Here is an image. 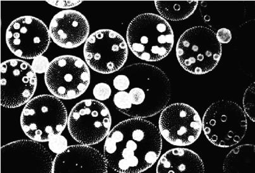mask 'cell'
Wrapping results in <instances>:
<instances>
[{"label": "cell", "mask_w": 255, "mask_h": 173, "mask_svg": "<svg viewBox=\"0 0 255 173\" xmlns=\"http://www.w3.org/2000/svg\"><path fill=\"white\" fill-rule=\"evenodd\" d=\"M113 85L119 91L114 97L115 106L132 118L156 115L171 99L169 78L160 68L151 65L134 64L122 68Z\"/></svg>", "instance_id": "cell-1"}, {"label": "cell", "mask_w": 255, "mask_h": 173, "mask_svg": "<svg viewBox=\"0 0 255 173\" xmlns=\"http://www.w3.org/2000/svg\"><path fill=\"white\" fill-rule=\"evenodd\" d=\"M160 130L143 118L122 121L110 131L104 156L109 167L120 173H140L158 161L162 149Z\"/></svg>", "instance_id": "cell-2"}, {"label": "cell", "mask_w": 255, "mask_h": 173, "mask_svg": "<svg viewBox=\"0 0 255 173\" xmlns=\"http://www.w3.org/2000/svg\"><path fill=\"white\" fill-rule=\"evenodd\" d=\"M127 41L135 57L146 62H158L167 57L174 44L169 23L154 13H142L131 21Z\"/></svg>", "instance_id": "cell-3"}, {"label": "cell", "mask_w": 255, "mask_h": 173, "mask_svg": "<svg viewBox=\"0 0 255 173\" xmlns=\"http://www.w3.org/2000/svg\"><path fill=\"white\" fill-rule=\"evenodd\" d=\"M176 55L181 66L189 73L205 74L218 65L222 56V44L216 33L210 28L193 27L180 37Z\"/></svg>", "instance_id": "cell-4"}, {"label": "cell", "mask_w": 255, "mask_h": 173, "mask_svg": "<svg viewBox=\"0 0 255 173\" xmlns=\"http://www.w3.org/2000/svg\"><path fill=\"white\" fill-rule=\"evenodd\" d=\"M67 109L58 97L40 95L30 99L22 110L21 127L30 139L48 142L61 135L67 124Z\"/></svg>", "instance_id": "cell-5"}, {"label": "cell", "mask_w": 255, "mask_h": 173, "mask_svg": "<svg viewBox=\"0 0 255 173\" xmlns=\"http://www.w3.org/2000/svg\"><path fill=\"white\" fill-rule=\"evenodd\" d=\"M202 128L212 144L230 147L242 141L247 130V115L237 103L220 100L212 103L203 116Z\"/></svg>", "instance_id": "cell-6"}, {"label": "cell", "mask_w": 255, "mask_h": 173, "mask_svg": "<svg viewBox=\"0 0 255 173\" xmlns=\"http://www.w3.org/2000/svg\"><path fill=\"white\" fill-rule=\"evenodd\" d=\"M44 81L54 96L65 100L76 99L88 89L90 71L88 65L80 58L60 56L50 63Z\"/></svg>", "instance_id": "cell-7"}, {"label": "cell", "mask_w": 255, "mask_h": 173, "mask_svg": "<svg viewBox=\"0 0 255 173\" xmlns=\"http://www.w3.org/2000/svg\"><path fill=\"white\" fill-rule=\"evenodd\" d=\"M68 129L79 143L92 146L109 135L112 118L109 109L97 100H82L72 109L67 121Z\"/></svg>", "instance_id": "cell-8"}, {"label": "cell", "mask_w": 255, "mask_h": 173, "mask_svg": "<svg viewBox=\"0 0 255 173\" xmlns=\"http://www.w3.org/2000/svg\"><path fill=\"white\" fill-rule=\"evenodd\" d=\"M86 64L98 73L119 71L128 57V44L118 32L109 29L96 31L88 37L84 47Z\"/></svg>", "instance_id": "cell-9"}, {"label": "cell", "mask_w": 255, "mask_h": 173, "mask_svg": "<svg viewBox=\"0 0 255 173\" xmlns=\"http://www.w3.org/2000/svg\"><path fill=\"white\" fill-rule=\"evenodd\" d=\"M52 156L33 140H20L1 148V173H52Z\"/></svg>", "instance_id": "cell-10"}, {"label": "cell", "mask_w": 255, "mask_h": 173, "mask_svg": "<svg viewBox=\"0 0 255 173\" xmlns=\"http://www.w3.org/2000/svg\"><path fill=\"white\" fill-rule=\"evenodd\" d=\"M49 29L41 20L24 16L14 20L6 32V43L15 56L34 59L42 56L50 46Z\"/></svg>", "instance_id": "cell-11"}, {"label": "cell", "mask_w": 255, "mask_h": 173, "mask_svg": "<svg viewBox=\"0 0 255 173\" xmlns=\"http://www.w3.org/2000/svg\"><path fill=\"white\" fill-rule=\"evenodd\" d=\"M36 74L31 65L22 60L11 59L1 65V105L15 108L27 103L37 86Z\"/></svg>", "instance_id": "cell-12"}, {"label": "cell", "mask_w": 255, "mask_h": 173, "mask_svg": "<svg viewBox=\"0 0 255 173\" xmlns=\"http://www.w3.org/2000/svg\"><path fill=\"white\" fill-rule=\"evenodd\" d=\"M158 129L161 137L168 143L187 146L200 137L202 121L193 107L178 102L170 104L161 111Z\"/></svg>", "instance_id": "cell-13"}, {"label": "cell", "mask_w": 255, "mask_h": 173, "mask_svg": "<svg viewBox=\"0 0 255 173\" xmlns=\"http://www.w3.org/2000/svg\"><path fill=\"white\" fill-rule=\"evenodd\" d=\"M106 160L100 151L86 145L68 147L54 159L52 173H107Z\"/></svg>", "instance_id": "cell-14"}, {"label": "cell", "mask_w": 255, "mask_h": 173, "mask_svg": "<svg viewBox=\"0 0 255 173\" xmlns=\"http://www.w3.org/2000/svg\"><path fill=\"white\" fill-rule=\"evenodd\" d=\"M87 18L79 11L67 10L54 16L50 23L51 38L61 48L72 49L80 46L90 34Z\"/></svg>", "instance_id": "cell-15"}, {"label": "cell", "mask_w": 255, "mask_h": 173, "mask_svg": "<svg viewBox=\"0 0 255 173\" xmlns=\"http://www.w3.org/2000/svg\"><path fill=\"white\" fill-rule=\"evenodd\" d=\"M202 159L195 152L188 149L175 148L161 157L156 166V172L205 173Z\"/></svg>", "instance_id": "cell-16"}, {"label": "cell", "mask_w": 255, "mask_h": 173, "mask_svg": "<svg viewBox=\"0 0 255 173\" xmlns=\"http://www.w3.org/2000/svg\"><path fill=\"white\" fill-rule=\"evenodd\" d=\"M255 148L254 144H244L233 149L224 161V172L254 173Z\"/></svg>", "instance_id": "cell-17"}, {"label": "cell", "mask_w": 255, "mask_h": 173, "mask_svg": "<svg viewBox=\"0 0 255 173\" xmlns=\"http://www.w3.org/2000/svg\"><path fill=\"white\" fill-rule=\"evenodd\" d=\"M198 1H157L154 2L156 9L162 18L171 21L186 19L195 12Z\"/></svg>", "instance_id": "cell-18"}, {"label": "cell", "mask_w": 255, "mask_h": 173, "mask_svg": "<svg viewBox=\"0 0 255 173\" xmlns=\"http://www.w3.org/2000/svg\"><path fill=\"white\" fill-rule=\"evenodd\" d=\"M255 83H253L246 90L243 97L245 113L253 122L255 121Z\"/></svg>", "instance_id": "cell-19"}, {"label": "cell", "mask_w": 255, "mask_h": 173, "mask_svg": "<svg viewBox=\"0 0 255 173\" xmlns=\"http://www.w3.org/2000/svg\"><path fill=\"white\" fill-rule=\"evenodd\" d=\"M48 142L49 148L52 153L55 154L62 153L68 147L67 140L61 135L53 137Z\"/></svg>", "instance_id": "cell-20"}, {"label": "cell", "mask_w": 255, "mask_h": 173, "mask_svg": "<svg viewBox=\"0 0 255 173\" xmlns=\"http://www.w3.org/2000/svg\"><path fill=\"white\" fill-rule=\"evenodd\" d=\"M93 93L98 100H105L111 97L112 89L107 84L100 83L95 86Z\"/></svg>", "instance_id": "cell-21"}, {"label": "cell", "mask_w": 255, "mask_h": 173, "mask_svg": "<svg viewBox=\"0 0 255 173\" xmlns=\"http://www.w3.org/2000/svg\"><path fill=\"white\" fill-rule=\"evenodd\" d=\"M50 64L47 58L40 56L34 58L31 66L35 73L43 74L46 73Z\"/></svg>", "instance_id": "cell-22"}, {"label": "cell", "mask_w": 255, "mask_h": 173, "mask_svg": "<svg viewBox=\"0 0 255 173\" xmlns=\"http://www.w3.org/2000/svg\"><path fill=\"white\" fill-rule=\"evenodd\" d=\"M48 4L60 8H70L79 5L82 1H46Z\"/></svg>", "instance_id": "cell-23"}, {"label": "cell", "mask_w": 255, "mask_h": 173, "mask_svg": "<svg viewBox=\"0 0 255 173\" xmlns=\"http://www.w3.org/2000/svg\"><path fill=\"white\" fill-rule=\"evenodd\" d=\"M217 39L220 43H228L231 41L232 39V34L230 30L222 28L219 29L216 33Z\"/></svg>", "instance_id": "cell-24"}]
</instances>
